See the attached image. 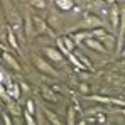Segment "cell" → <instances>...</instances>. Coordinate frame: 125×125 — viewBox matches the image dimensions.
<instances>
[{"mask_svg":"<svg viewBox=\"0 0 125 125\" xmlns=\"http://www.w3.org/2000/svg\"><path fill=\"white\" fill-rule=\"evenodd\" d=\"M22 118H24L29 125H36L37 124V122H36V117L31 115V113H27V112H24V110H22Z\"/></svg>","mask_w":125,"mask_h":125,"instance_id":"cell-22","label":"cell"},{"mask_svg":"<svg viewBox=\"0 0 125 125\" xmlns=\"http://www.w3.org/2000/svg\"><path fill=\"white\" fill-rule=\"evenodd\" d=\"M105 3H108V5H110V3H113V2H115V0H103Z\"/></svg>","mask_w":125,"mask_h":125,"instance_id":"cell-27","label":"cell"},{"mask_svg":"<svg viewBox=\"0 0 125 125\" xmlns=\"http://www.w3.org/2000/svg\"><path fill=\"white\" fill-rule=\"evenodd\" d=\"M84 46L86 47H90L91 51H95V52H100V54H105L106 51H105L103 44L100 42V39H96V37H93V36H90V37H86L84 39Z\"/></svg>","mask_w":125,"mask_h":125,"instance_id":"cell-10","label":"cell"},{"mask_svg":"<svg viewBox=\"0 0 125 125\" xmlns=\"http://www.w3.org/2000/svg\"><path fill=\"white\" fill-rule=\"evenodd\" d=\"M24 112L34 115V113H36V102H34V100H27V102H25V110H24Z\"/></svg>","mask_w":125,"mask_h":125,"instance_id":"cell-21","label":"cell"},{"mask_svg":"<svg viewBox=\"0 0 125 125\" xmlns=\"http://www.w3.org/2000/svg\"><path fill=\"white\" fill-rule=\"evenodd\" d=\"M2 61L5 62V66L7 68H10L12 71H15V73H22V64L17 59H15V56H12L10 52H7V51H2Z\"/></svg>","mask_w":125,"mask_h":125,"instance_id":"cell-7","label":"cell"},{"mask_svg":"<svg viewBox=\"0 0 125 125\" xmlns=\"http://www.w3.org/2000/svg\"><path fill=\"white\" fill-rule=\"evenodd\" d=\"M22 29H24L25 37H34V36H36V32H34V24H32V15H27L25 19H22Z\"/></svg>","mask_w":125,"mask_h":125,"instance_id":"cell-12","label":"cell"},{"mask_svg":"<svg viewBox=\"0 0 125 125\" xmlns=\"http://www.w3.org/2000/svg\"><path fill=\"white\" fill-rule=\"evenodd\" d=\"M78 91H80L81 95H88V93H90V86H88L86 83H83V81H81V83L78 84Z\"/></svg>","mask_w":125,"mask_h":125,"instance_id":"cell-24","label":"cell"},{"mask_svg":"<svg viewBox=\"0 0 125 125\" xmlns=\"http://www.w3.org/2000/svg\"><path fill=\"white\" fill-rule=\"evenodd\" d=\"M41 96L46 102H49V103H56V102L59 100V98H58V93H56L54 90L47 88V86H42L41 88Z\"/></svg>","mask_w":125,"mask_h":125,"instance_id":"cell-13","label":"cell"},{"mask_svg":"<svg viewBox=\"0 0 125 125\" xmlns=\"http://www.w3.org/2000/svg\"><path fill=\"white\" fill-rule=\"evenodd\" d=\"M73 52H74V56H76V58H78V61L81 62V66H83L84 69H88V71H93V64H91V62H90V59H88V58H86V56H84L83 52H78V51H76V49H74V51H73Z\"/></svg>","mask_w":125,"mask_h":125,"instance_id":"cell-16","label":"cell"},{"mask_svg":"<svg viewBox=\"0 0 125 125\" xmlns=\"http://www.w3.org/2000/svg\"><path fill=\"white\" fill-rule=\"evenodd\" d=\"M90 36H91V31H88V29H78L76 32L71 34V39L76 42V46H78V44H81V42H83L86 37H90Z\"/></svg>","mask_w":125,"mask_h":125,"instance_id":"cell-14","label":"cell"},{"mask_svg":"<svg viewBox=\"0 0 125 125\" xmlns=\"http://www.w3.org/2000/svg\"><path fill=\"white\" fill-rule=\"evenodd\" d=\"M42 110H44V115H46V118H47L49 124H54V125H61L62 124V120L56 115V113H52L51 110H47V108H44V106H42Z\"/></svg>","mask_w":125,"mask_h":125,"instance_id":"cell-17","label":"cell"},{"mask_svg":"<svg viewBox=\"0 0 125 125\" xmlns=\"http://www.w3.org/2000/svg\"><path fill=\"white\" fill-rule=\"evenodd\" d=\"M120 12H122V9L118 7V3L117 2H113V3H110V24H112V29L113 31H117V27H118V22H120Z\"/></svg>","mask_w":125,"mask_h":125,"instance_id":"cell-8","label":"cell"},{"mask_svg":"<svg viewBox=\"0 0 125 125\" xmlns=\"http://www.w3.org/2000/svg\"><path fill=\"white\" fill-rule=\"evenodd\" d=\"M2 51H3V47H2V46H0V56H2Z\"/></svg>","mask_w":125,"mask_h":125,"instance_id":"cell-28","label":"cell"},{"mask_svg":"<svg viewBox=\"0 0 125 125\" xmlns=\"http://www.w3.org/2000/svg\"><path fill=\"white\" fill-rule=\"evenodd\" d=\"M42 56L51 62V64H56V66H62V64L66 62V59H64L61 51L56 49V47H51V46L42 47Z\"/></svg>","mask_w":125,"mask_h":125,"instance_id":"cell-3","label":"cell"},{"mask_svg":"<svg viewBox=\"0 0 125 125\" xmlns=\"http://www.w3.org/2000/svg\"><path fill=\"white\" fill-rule=\"evenodd\" d=\"M96 39H100V42L103 44L106 52H115V36H113V34H108V32H106L102 37H96Z\"/></svg>","mask_w":125,"mask_h":125,"instance_id":"cell-11","label":"cell"},{"mask_svg":"<svg viewBox=\"0 0 125 125\" xmlns=\"http://www.w3.org/2000/svg\"><path fill=\"white\" fill-rule=\"evenodd\" d=\"M5 91H7V96H9L10 100H14V102H17V100L22 96V91H21L19 83H14V81L5 83Z\"/></svg>","mask_w":125,"mask_h":125,"instance_id":"cell-9","label":"cell"},{"mask_svg":"<svg viewBox=\"0 0 125 125\" xmlns=\"http://www.w3.org/2000/svg\"><path fill=\"white\" fill-rule=\"evenodd\" d=\"M100 25H102V21H100L98 15L88 14V15H84L83 21L80 22L76 27H78V29H88V31H91V29H95V27H100Z\"/></svg>","mask_w":125,"mask_h":125,"instance_id":"cell-5","label":"cell"},{"mask_svg":"<svg viewBox=\"0 0 125 125\" xmlns=\"http://www.w3.org/2000/svg\"><path fill=\"white\" fill-rule=\"evenodd\" d=\"M3 80H5V74L0 71V83H3Z\"/></svg>","mask_w":125,"mask_h":125,"instance_id":"cell-26","label":"cell"},{"mask_svg":"<svg viewBox=\"0 0 125 125\" xmlns=\"http://www.w3.org/2000/svg\"><path fill=\"white\" fill-rule=\"evenodd\" d=\"M0 118L3 120V124H7V125L12 124V117H10L7 112H3V110H0Z\"/></svg>","mask_w":125,"mask_h":125,"instance_id":"cell-23","label":"cell"},{"mask_svg":"<svg viewBox=\"0 0 125 125\" xmlns=\"http://www.w3.org/2000/svg\"><path fill=\"white\" fill-rule=\"evenodd\" d=\"M19 86H21V91H29V86L25 83H19Z\"/></svg>","mask_w":125,"mask_h":125,"instance_id":"cell-25","label":"cell"},{"mask_svg":"<svg viewBox=\"0 0 125 125\" xmlns=\"http://www.w3.org/2000/svg\"><path fill=\"white\" fill-rule=\"evenodd\" d=\"M32 24H34V32L36 36H46V34H51V27L47 21H44L41 17H36L32 15Z\"/></svg>","mask_w":125,"mask_h":125,"instance_id":"cell-6","label":"cell"},{"mask_svg":"<svg viewBox=\"0 0 125 125\" xmlns=\"http://www.w3.org/2000/svg\"><path fill=\"white\" fill-rule=\"evenodd\" d=\"M66 124H69V125L76 124V108H74V106H68V112H66Z\"/></svg>","mask_w":125,"mask_h":125,"instance_id":"cell-19","label":"cell"},{"mask_svg":"<svg viewBox=\"0 0 125 125\" xmlns=\"http://www.w3.org/2000/svg\"><path fill=\"white\" fill-rule=\"evenodd\" d=\"M2 3H3L5 19H7V22L10 24V27H12V31L15 32V36H17V32L22 31V17L19 15L17 9L10 3V0H2Z\"/></svg>","mask_w":125,"mask_h":125,"instance_id":"cell-1","label":"cell"},{"mask_svg":"<svg viewBox=\"0 0 125 125\" xmlns=\"http://www.w3.org/2000/svg\"><path fill=\"white\" fill-rule=\"evenodd\" d=\"M0 122H2V118H0Z\"/></svg>","mask_w":125,"mask_h":125,"instance_id":"cell-29","label":"cell"},{"mask_svg":"<svg viewBox=\"0 0 125 125\" xmlns=\"http://www.w3.org/2000/svg\"><path fill=\"white\" fill-rule=\"evenodd\" d=\"M29 3H31L34 9H37V10H44V9L47 7V2H46V0H29Z\"/></svg>","mask_w":125,"mask_h":125,"instance_id":"cell-20","label":"cell"},{"mask_svg":"<svg viewBox=\"0 0 125 125\" xmlns=\"http://www.w3.org/2000/svg\"><path fill=\"white\" fill-rule=\"evenodd\" d=\"M32 64L36 66V69L39 73H42L44 76H47V78H59V71L54 68V64H51L44 56L32 54Z\"/></svg>","mask_w":125,"mask_h":125,"instance_id":"cell-2","label":"cell"},{"mask_svg":"<svg viewBox=\"0 0 125 125\" xmlns=\"http://www.w3.org/2000/svg\"><path fill=\"white\" fill-rule=\"evenodd\" d=\"M7 42H9V46H10L12 49H15L17 52H21V46H19L17 36H15V32L12 31V27H10V29H7Z\"/></svg>","mask_w":125,"mask_h":125,"instance_id":"cell-15","label":"cell"},{"mask_svg":"<svg viewBox=\"0 0 125 125\" xmlns=\"http://www.w3.org/2000/svg\"><path fill=\"white\" fill-rule=\"evenodd\" d=\"M56 44H58V47H59V51L62 52L64 58L78 47L76 42L71 39V36H61V37H58V39H56Z\"/></svg>","mask_w":125,"mask_h":125,"instance_id":"cell-4","label":"cell"},{"mask_svg":"<svg viewBox=\"0 0 125 125\" xmlns=\"http://www.w3.org/2000/svg\"><path fill=\"white\" fill-rule=\"evenodd\" d=\"M54 3H56V7L59 10H64V12H68V10H71L74 7V0H56Z\"/></svg>","mask_w":125,"mask_h":125,"instance_id":"cell-18","label":"cell"}]
</instances>
